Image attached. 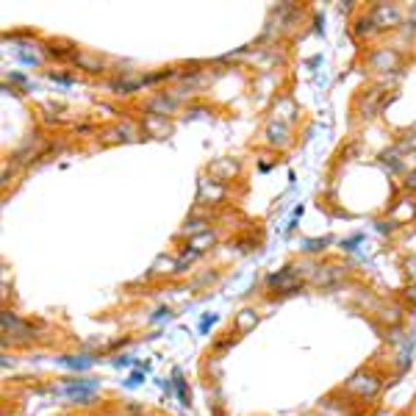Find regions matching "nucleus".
Instances as JSON below:
<instances>
[{"mask_svg":"<svg viewBox=\"0 0 416 416\" xmlns=\"http://www.w3.org/2000/svg\"><path fill=\"white\" fill-rule=\"evenodd\" d=\"M311 269L314 266H297V264H286L284 269L277 272H269L264 277V289L277 294V297H289V294H297L311 277Z\"/></svg>","mask_w":416,"mask_h":416,"instance_id":"obj_1","label":"nucleus"},{"mask_svg":"<svg viewBox=\"0 0 416 416\" xmlns=\"http://www.w3.org/2000/svg\"><path fill=\"white\" fill-rule=\"evenodd\" d=\"M97 391H100V380L95 378H64V383L56 389V394L67 397L76 405H92Z\"/></svg>","mask_w":416,"mask_h":416,"instance_id":"obj_2","label":"nucleus"},{"mask_svg":"<svg viewBox=\"0 0 416 416\" xmlns=\"http://www.w3.org/2000/svg\"><path fill=\"white\" fill-rule=\"evenodd\" d=\"M380 389H383V375H380V372H375V369L369 367V369L356 372L350 380L344 383V389H341V391H347L350 397H356V400L367 402V400H375Z\"/></svg>","mask_w":416,"mask_h":416,"instance_id":"obj_3","label":"nucleus"},{"mask_svg":"<svg viewBox=\"0 0 416 416\" xmlns=\"http://www.w3.org/2000/svg\"><path fill=\"white\" fill-rule=\"evenodd\" d=\"M34 341H36L34 325L25 322V319H20V316L12 314V311H3V344H6V347H9V344L20 347V344H34Z\"/></svg>","mask_w":416,"mask_h":416,"instance_id":"obj_4","label":"nucleus"},{"mask_svg":"<svg viewBox=\"0 0 416 416\" xmlns=\"http://www.w3.org/2000/svg\"><path fill=\"white\" fill-rule=\"evenodd\" d=\"M353 266H347V264H325V266H314L311 269V277H308V284L316 286V289H330L336 284H341L347 275H350Z\"/></svg>","mask_w":416,"mask_h":416,"instance_id":"obj_5","label":"nucleus"},{"mask_svg":"<svg viewBox=\"0 0 416 416\" xmlns=\"http://www.w3.org/2000/svg\"><path fill=\"white\" fill-rule=\"evenodd\" d=\"M402 64V53L397 47H372L367 56V67L372 73H394Z\"/></svg>","mask_w":416,"mask_h":416,"instance_id":"obj_6","label":"nucleus"},{"mask_svg":"<svg viewBox=\"0 0 416 416\" xmlns=\"http://www.w3.org/2000/svg\"><path fill=\"white\" fill-rule=\"evenodd\" d=\"M372 23L378 25V31H394L397 25H402V9L397 3H375L372 9H367Z\"/></svg>","mask_w":416,"mask_h":416,"instance_id":"obj_7","label":"nucleus"},{"mask_svg":"<svg viewBox=\"0 0 416 416\" xmlns=\"http://www.w3.org/2000/svg\"><path fill=\"white\" fill-rule=\"evenodd\" d=\"M383 89L380 86H372V89H364L358 97H356V117L358 119H372L380 108H383Z\"/></svg>","mask_w":416,"mask_h":416,"instance_id":"obj_8","label":"nucleus"},{"mask_svg":"<svg viewBox=\"0 0 416 416\" xmlns=\"http://www.w3.org/2000/svg\"><path fill=\"white\" fill-rule=\"evenodd\" d=\"M389 220H391L397 228L411 225V222L416 220V197L411 194V197H400V200H394V205L389 208Z\"/></svg>","mask_w":416,"mask_h":416,"instance_id":"obj_9","label":"nucleus"},{"mask_svg":"<svg viewBox=\"0 0 416 416\" xmlns=\"http://www.w3.org/2000/svg\"><path fill=\"white\" fill-rule=\"evenodd\" d=\"M178 108V95L175 92H156L148 103H145V111L148 114H159V117H167Z\"/></svg>","mask_w":416,"mask_h":416,"instance_id":"obj_10","label":"nucleus"},{"mask_svg":"<svg viewBox=\"0 0 416 416\" xmlns=\"http://www.w3.org/2000/svg\"><path fill=\"white\" fill-rule=\"evenodd\" d=\"M264 136H266V142H269L272 148H289V145H292V128H289L284 119H272V122L266 125Z\"/></svg>","mask_w":416,"mask_h":416,"instance_id":"obj_11","label":"nucleus"},{"mask_svg":"<svg viewBox=\"0 0 416 416\" xmlns=\"http://www.w3.org/2000/svg\"><path fill=\"white\" fill-rule=\"evenodd\" d=\"M225 194H228V189H225V183H217V181H200V192H197V203L200 205H208L205 200H211V205H217V203H222L225 200Z\"/></svg>","mask_w":416,"mask_h":416,"instance_id":"obj_12","label":"nucleus"},{"mask_svg":"<svg viewBox=\"0 0 416 416\" xmlns=\"http://www.w3.org/2000/svg\"><path fill=\"white\" fill-rule=\"evenodd\" d=\"M208 172H211V181L228 183V181H233L239 175V164H233V159H222V161L208 164Z\"/></svg>","mask_w":416,"mask_h":416,"instance_id":"obj_13","label":"nucleus"},{"mask_svg":"<svg viewBox=\"0 0 416 416\" xmlns=\"http://www.w3.org/2000/svg\"><path fill=\"white\" fill-rule=\"evenodd\" d=\"M208 225H211V217H208V214H194V217H186V222H183V228H181V239H194V236H200V233H205V231H211V228H208Z\"/></svg>","mask_w":416,"mask_h":416,"instance_id":"obj_14","label":"nucleus"},{"mask_svg":"<svg viewBox=\"0 0 416 416\" xmlns=\"http://www.w3.org/2000/svg\"><path fill=\"white\" fill-rule=\"evenodd\" d=\"M142 128H145V133H148V136H156V139H164V136H170V133H172L170 119H167V117H159V114H145Z\"/></svg>","mask_w":416,"mask_h":416,"instance_id":"obj_15","label":"nucleus"},{"mask_svg":"<svg viewBox=\"0 0 416 416\" xmlns=\"http://www.w3.org/2000/svg\"><path fill=\"white\" fill-rule=\"evenodd\" d=\"M375 34H380V31H378V25L372 23L369 12H361V14L353 20V36H356V42H367V39H372Z\"/></svg>","mask_w":416,"mask_h":416,"instance_id":"obj_16","label":"nucleus"},{"mask_svg":"<svg viewBox=\"0 0 416 416\" xmlns=\"http://www.w3.org/2000/svg\"><path fill=\"white\" fill-rule=\"evenodd\" d=\"M405 156L397 150V148H391V150H383L380 153V164L389 170V172H394V175H400V172H405V161H402Z\"/></svg>","mask_w":416,"mask_h":416,"instance_id":"obj_17","label":"nucleus"},{"mask_svg":"<svg viewBox=\"0 0 416 416\" xmlns=\"http://www.w3.org/2000/svg\"><path fill=\"white\" fill-rule=\"evenodd\" d=\"M58 364L67 367V369H73V372H86V369L95 367V358L92 356H61Z\"/></svg>","mask_w":416,"mask_h":416,"instance_id":"obj_18","label":"nucleus"},{"mask_svg":"<svg viewBox=\"0 0 416 416\" xmlns=\"http://www.w3.org/2000/svg\"><path fill=\"white\" fill-rule=\"evenodd\" d=\"M217 244V231H205V233H200V236H194V239H189L186 242V247L189 250H194V253H205L208 247H214Z\"/></svg>","mask_w":416,"mask_h":416,"instance_id":"obj_19","label":"nucleus"},{"mask_svg":"<svg viewBox=\"0 0 416 416\" xmlns=\"http://www.w3.org/2000/svg\"><path fill=\"white\" fill-rule=\"evenodd\" d=\"M31 47H34V45H17V58H20L23 64H28V67H39L45 47H42V50H31Z\"/></svg>","mask_w":416,"mask_h":416,"instance_id":"obj_20","label":"nucleus"},{"mask_svg":"<svg viewBox=\"0 0 416 416\" xmlns=\"http://www.w3.org/2000/svg\"><path fill=\"white\" fill-rule=\"evenodd\" d=\"M402 156H408V150H413L416 153V130H405L400 139H397V145H394Z\"/></svg>","mask_w":416,"mask_h":416,"instance_id":"obj_21","label":"nucleus"},{"mask_svg":"<svg viewBox=\"0 0 416 416\" xmlns=\"http://www.w3.org/2000/svg\"><path fill=\"white\" fill-rule=\"evenodd\" d=\"M402 272L408 277V286H416V253H411V255L402 258Z\"/></svg>","mask_w":416,"mask_h":416,"instance_id":"obj_22","label":"nucleus"},{"mask_svg":"<svg viewBox=\"0 0 416 416\" xmlns=\"http://www.w3.org/2000/svg\"><path fill=\"white\" fill-rule=\"evenodd\" d=\"M330 242H333L330 236H325V239H305L300 250H303V253H311V255H314V253H322V250H325Z\"/></svg>","mask_w":416,"mask_h":416,"instance_id":"obj_23","label":"nucleus"},{"mask_svg":"<svg viewBox=\"0 0 416 416\" xmlns=\"http://www.w3.org/2000/svg\"><path fill=\"white\" fill-rule=\"evenodd\" d=\"M255 322H258L255 311H250V308H247V311H242V316H239V327H236V330H239V333H244V330H250Z\"/></svg>","mask_w":416,"mask_h":416,"instance_id":"obj_24","label":"nucleus"},{"mask_svg":"<svg viewBox=\"0 0 416 416\" xmlns=\"http://www.w3.org/2000/svg\"><path fill=\"white\" fill-rule=\"evenodd\" d=\"M172 378H175V386H178V400H181L183 405H189V394H186V380L181 378V369H175V372H172Z\"/></svg>","mask_w":416,"mask_h":416,"instance_id":"obj_25","label":"nucleus"},{"mask_svg":"<svg viewBox=\"0 0 416 416\" xmlns=\"http://www.w3.org/2000/svg\"><path fill=\"white\" fill-rule=\"evenodd\" d=\"M47 78H50V81H56V84H64V86H73V84H76V78H73V76H64V73H53V69H50V73H47Z\"/></svg>","mask_w":416,"mask_h":416,"instance_id":"obj_26","label":"nucleus"},{"mask_svg":"<svg viewBox=\"0 0 416 416\" xmlns=\"http://www.w3.org/2000/svg\"><path fill=\"white\" fill-rule=\"evenodd\" d=\"M361 242H364V233H356L350 239H341V250H358Z\"/></svg>","mask_w":416,"mask_h":416,"instance_id":"obj_27","label":"nucleus"},{"mask_svg":"<svg viewBox=\"0 0 416 416\" xmlns=\"http://www.w3.org/2000/svg\"><path fill=\"white\" fill-rule=\"evenodd\" d=\"M402 186H405V192L416 194V167H413L411 172H405V181H402Z\"/></svg>","mask_w":416,"mask_h":416,"instance_id":"obj_28","label":"nucleus"},{"mask_svg":"<svg viewBox=\"0 0 416 416\" xmlns=\"http://www.w3.org/2000/svg\"><path fill=\"white\" fill-rule=\"evenodd\" d=\"M142 383H145V372H133V375L125 380L128 389H136V386H142Z\"/></svg>","mask_w":416,"mask_h":416,"instance_id":"obj_29","label":"nucleus"},{"mask_svg":"<svg viewBox=\"0 0 416 416\" xmlns=\"http://www.w3.org/2000/svg\"><path fill=\"white\" fill-rule=\"evenodd\" d=\"M402 300H405L411 308H416V286H405V292H402Z\"/></svg>","mask_w":416,"mask_h":416,"instance_id":"obj_30","label":"nucleus"},{"mask_svg":"<svg viewBox=\"0 0 416 416\" xmlns=\"http://www.w3.org/2000/svg\"><path fill=\"white\" fill-rule=\"evenodd\" d=\"M214 322H217V316H214V314H205V316L200 319V330L205 333V330H208V325H214Z\"/></svg>","mask_w":416,"mask_h":416,"instance_id":"obj_31","label":"nucleus"},{"mask_svg":"<svg viewBox=\"0 0 416 416\" xmlns=\"http://www.w3.org/2000/svg\"><path fill=\"white\" fill-rule=\"evenodd\" d=\"M172 316V311L170 308H159L156 314H153V322H161V319H170Z\"/></svg>","mask_w":416,"mask_h":416,"instance_id":"obj_32","label":"nucleus"},{"mask_svg":"<svg viewBox=\"0 0 416 416\" xmlns=\"http://www.w3.org/2000/svg\"><path fill=\"white\" fill-rule=\"evenodd\" d=\"M405 25H411V28H416V3L408 9V20H405Z\"/></svg>","mask_w":416,"mask_h":416,"instance_id":"obj_33","label":"nucleus"},{"mask_svg":"<svg viewBox=\"0 0 416 416\" xmlns=\"http://www.w3.org/2000/svg\"><path fill=\"white\" fill-rule=\"evenodd\" d=\"M111 364H114V367H130V358H128V356H119V358H114Z\"/></svg>","mask_w":416,"mask_h":416,"instance_id":"obj_34","label":"nucleus"},{"mask_svg":"<svg viewBox=\"0 0 416 416\" xmlns=\"http://www.w3.org/2000/svg\"><path fill=\"white\" fill-rule=\"evenodd\" d=\"M308 416H325V413H308Z\"/></svg>","mask_w":416,"mask_h":416,"instance_id":"obj_35","label":"nucleus"}]
</instances>
